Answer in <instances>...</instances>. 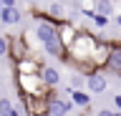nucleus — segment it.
<instances>
[{"label": "nucleus", "mask_w": 121, "mask_h": 116, "mask_svg": "<svg viewBox=\"0 0 121 116\" xmlns=\"http://www.w3.org/2000/svg\"><path fill=\"white\" fill-rule=\"evenodd\" d=\"M98 35L96 33L86 30V28H81L78 30V35H76V40L71 43V48H66V53H63V58L60 61L63 63H71V66H83V63H91V56H93V51H96L98 46Z\"/></svg>", "instance_id": "obj_1"}, {"label": "nucleus", "mask_w": 121, "mask_h": 116, "mask_svg": "<svg viewBox=\"0 0 121 116\" xmlns=\"http://www.w3.org/2000/svg\"><path fill=\"white\" fill-rule=\"evenodd\" d=\"M15 83H18V93L20 96H28V99H45L51 93L43 86L40 76H18L15 73Z\"/></svg>", "instance_id": "obj_2"}, {"label": "nucleus", "mask_w": 121, "mask_h": 116, "mask_svg": "<svg viewBox=\"0 0 121 116\" xmlns=\"http://www.w3.org/2000/svg\"><path fill=\"white\" fill-rule=\"evenodd\" d=\"M8 40H10V43H8V58L13 61V66L33 56V51H30L28 38H25V35H20V33H13V35H8Z\"/></svg>", "instance_id": "obj_3"}, {"label": "nucleus", "mask_w": 121, "mask_h": 116, "mask_svg": "<svg viewBox=\"0 0 121 116\" xmlns=\"http://www.w3.org/2000/svg\"><path fill=\"white\" fill-rule=\"evenodd\" d=\"M73 108H76V106L71 103V99L60 96L58 88H56V91H51L48 96H45V111H48V116H68Z\"/></svg>", "instance_id": "obj_4"}, {"label": "nucleus", "mask_w": 121, "mask_h": 116, "mask_svg": "<svg viewBox=\"0 0 121 116\" xmlns=\"http://www.w3.org/2000/svg\"><path fill=\"white\" fill-rule=\"evenodd\" d=\"M101 73L104 76H119L121 78V40H111V56H108V61H106Z\"/></svg>", "instance_id": "obj_5"}, {"label": "nucleus", "mask_w": 121, "mask_h": 116, "mask_svg": "<svg viewBox=\"0 0 121 116\" xmlns=\"http://www.w3.org/2000/svg\"><path fill=\"white\" fill-rule=\"evenodd\" d=\"M108 56H111V40H98V46H96V51H93V56H91V66L101 73L104 71V66H106V61H108Z\"/></svg>", "instance_id": "obj_6"}, {"label": "nucleus", "mask_w": 121, "mask_h": 116, "mask_svg": "<svg viewBox=\"0 0 121 116\" xmlns=\"http://www.w3.org/2000/svg\"><path fill=\"white\" fill-rule=\"evenodd\" d=\"M40 71H43V63H40L38 56H30L25 61L15 63V73L18 76H40Z\"/></svg>", "instance_id": "obj_7"}, {"label": "nucleus", "mask_w": 121, "mask_h": 116, "mask_svg": "<svg viewBox=\"0 0 121 116\" xmlns=\"http://www.w3.org/2000/svg\"><path fill=\"white\" fill-rule=\"evenodd\" d=\"M78 25L71 23V20H63V23L58 25V40H60V46L63 48H71V43L76 40V35H78Z\"/></svg>", "instance_id": "obj_8"}, {"label": "nucleus", "mask_w": 121, "mask_h": 116, "mask_svg": "<svg viewBox=\"0 0 121 116\" xmlns=\"http://www.w3.org/2000/svg\"><path fill=\"white\" fill-rule=\"evenodd\" d=\"M33 35H35V40L43 46V43H48V40H53L56 35H58V28H56V25H51V23H35Z\"/></svg>", "instance_id": "obj_9"}, {"label": "nucleus", "mask_w": 121, "mask_h": 116, "mask_svg": "<svg viewBox=\"0 0 121 116\" xmlns=\"http://www.w3.org/2000/svg\"><path fill=\"white\" fill-rule=\"evenodd\" d=\"M23 108L28 111V116H48L45 111V99H28V96H20Z\"/></svg>", "instance_id": "obj_10"}, {"label": "nucleus", "mask_w": 121, "mask_h": 116, "mask_svg": "<svg viewBox=\"0 0 121 116\" xmlns=\"http://www.w3.org/2000/svg\"><path fill=\"white\" fill-rule=\"evenodd\" d=\"M40 81H43V86L48 88V91H56L58 83H60L58 68H53V66H43V71H40Z\"/></svg>", "instance_id": "obj_11"}, {"label": "nucleus", "mask_w": 121, "mask_h": 116, "mask_svg": "<svg viewBox=\"0 0 121 116\" xmlns=\"http://www.w3.org/2000/svg\"><path fill=\"white\" fill-rule=\"evenodd\" d=\"M20 20H23V10L18 5H3V13H0L3 25H18Z\"/></svg>", "instance_id": "obj_12"}, {"label": "nucleus", "mask_w": 121, "mask_h": 116, "mask_svg": "<svg viewBox=\"0 0 121 116\" xmlns=\"http://www.w3.org/2000/svg\"><path fill=\"white\" fill-rule=\"evenodd\" d=\"M108 88V81H106L104 73H93V76L86 78V91L88 93H106Z\"/></svg>", "instance_id": "obj_13"}, {"label": "nucleus", "mask_w": 121, "mask_h": 116, "mask_svg": "<svg viewBox=\"0 0 121 116\" xmlns=\"http://www.w3.org/2000/svg\"><path fill=\"white\" fill-rule=\"evenodd\" d=\"M43 53L45 56H51V58H63V53H66V48L60 46V40H58V35H56V38L53 40H48V43H43Z\"/></svg>", "instance_id": "obj_14"}, {"label": "nucleus", "mask_w": 121, "mask_h": 116, "mask_svg": "<svg viewBox=\"0 0 121 116\" xmlns=\"http://www.w3.org/2000/svg\"><path fill=\"white\" fill-rule=\"evenodd\" d=\"M68 99H71V103L78 106V108H91V93L88 91H73V88H71Z\"/></svg>", "instance_id": "obj_15"}, {"label": "nucleus", "mask_w": 121, "mask_h": 116, "mask_svg": "<svg viewBox=\"0 0 121 116\" xmlns=\"http://www.w3.org/2000/svg\"><path fill=\"white\" fill-rule=\"evenodd\" d=\"M93 13H96V15H104V18L113 15V3H108V0H98L96 5H93Z\"/></svg>", "instance_id": "obj_16"}, {"label": "nucleus", "mask_w": 121, "mask_h": 116, "mask_svg": "<svg viewBox=\"0 0 121 116\" xmlns=\"http://www.w3.org/2000/svg\"><path fill=\"white\" fill-rule=\"evenodd\" d=\"M48 15L53 20H66V8L60 5V3H51V8H48Z\"/></svg>", "instance_id": "obj_17"}, {"label": "nucleus", "mask_w": 121, "mask_h": 116, "mask_svg": "<svg viewBox=\"0 0 121 116\" xmlns=\"http://www.w3.org/2000/svg\"><path fill=\"white\" fill-rule=\"evenodd\" d=\"M83 86H86V78L76 73V76L71 78V88H73V91H83Z\"/></svg>", "instance_id": "obj_18"}, {"label": "nucleus", "mask_w": 121, "mask_h": 116, "mask_svg": "<svg viewBox=\"0 0 121 116\" xmlns=\"http://www.w3.org/2000/svg\"><path fill=\"white\" fill-rule=\"evenodd\" d=\"M10 111H13V103L8 99H0V116H10Z\"/></svg>", "instance_id": "obj_19"}, {"label": "nucleus", "mask_w": 121, "mask_h": 116, "mask_svg": "<svg viewBox=\"0 0 121 116\" xmlns=\"http://www.w3.org/2000/svg\"><path fill=\"white\" fill-rule=\"evenodd\" d=\"M93 25H96V28H106V25H108V18L96 15V13H93Z\"/></svg>", "instance_id": "obj_20"}, {"label": "nucleus", "mask_w": 121, "mask_h": 116, "mask_svg": "<svg viewBox=\"0 0 121 116\" xmlns=\"http://www.w3.org/2000/svg\"><path fill=\"white\" fill-rule=\"evenodd\" d=\"M8 43H10V40H8V35H0V58H3V56H8Z\"/></svg>", "instance_id": "obj_21"}, {"label": "nucleus", "mask_w": 121, "mask_h": 116, "mask_svg": "<svg viewBox=\"0 0 121 116\" xmlns=\"http://www.w3.org/2000/svg\"><path fill=\"white\" fill-rule=\"evenodd\" d=\"M113 106H116V114H121V93L113 96Z\"/></svg>", "instance_id": "obj_22"}, {"label": "nucleus", "mask_w": 121, "mask_h": 116, "mask_svg": "<svg viewBox=\"0 0 121 116\" xmlns=\"http://www.w3.org/2000/svg\"><path fill=\"white\" fill-rule=\"evenodd\" d=\"M96 116H116V111H108V108H98Z\"/></svg>", "instance_id": "obj_23"}, {"label": "nucleus", "mask_w": 121, "mask_h": 116, "mask_svg": "<svg viewBox=\"0 0 121 116\" xmlns=\"http://www.w3.org/2000/svg\"><path fill=\"white\" fill-rule=\"evenodd\" d=\"M78 13H81V15H86L88 20H93V10H86V8H83V10H78Z\"/></svg>", "instance_id": "obj_24"}, {"label": "nucleus", "mask_w": 121, "mask_h": 116, "mask_svg": "<svg viewBox=\"0 0 121 116\" xmlns=\"http://www.w3.org/2000/svg\"><path fill=\"white\" fill-rule=\"evenodd\" d=\"M10 116H20V108H15V106H13V111H10Z\"/></svg>", "instance_id": "obj_25"}, {"label": "nucleus", "mask_w": 121, "mask_h": 116, "mask_svg": "<svg viewBox=\"0 0 121 116\" xmlns=\"http://www.w3.org/2000/svg\"><path fill=\"white\" fill-rule=\"evenodd\" d=\"M116 25H119V28H121V13H119V15H116Z\"/></svg>", "instance_id": "obj_26"}, {"label": "nucleus", "mask_w": 121, "mask_h": 116, "mask_svg": "<svg viewBox=\"0 0 121 116\" xmlns=\"http://www.w3.org/2000/svg\"><path fill=\"white\" fill-rule=\"evenodd\" d=\"M0 13H3V3H0Z\"/></svg>", "instance_id": "obj_27"}]
</instances>
